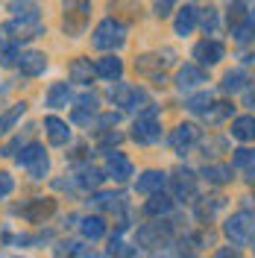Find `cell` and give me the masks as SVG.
Here are the masks:
<instances>
[{
	"instance_id": "obj_41",
	"label": "cell",
	"mask_w": 255,
	"mask_h": 258,
	"mask_svg": "<svg viewBox=\"0 0 255 258\" xmlns=\"http://www.w3.org/2000/svg\"><path fill=\"white\" fill-rule=\"evenodd\" d=\"M117 120H120V114H117V112L103 114V117H100V129H103V132H109V126H117Z\"/></svg>"
},
{
	"instance_id": "obj_31",
	"label": "cell",
	"mask_w": 255,
	"mask_h": 258,
	"mask_svg": "<svg viewBox=\"0 0 255 258\" xmlns=\"http://www.w3.org/2000/svg\"><path fill=\"white\" fill-rule=\"evenodd\" d=\"M24 114H27V103H15L9 112L0 114V138H3V135H6V132H9L12 126H15V123L21 120V117H24Z\"/></svg>"
},
{
	"instance_id": "obj_18",
	"label": "cell",
	"mask_w": 255,
	"mask_h": 258,
	"mask_svg": "<svg viewBox=\"0 0 255 258\" xmlns=\"http://www.w3.org/2000/svg\"><path fill=\"white\" fill-rule=\"evenodd\" d=\"M88 206L97 211H120L123 209V194L117 191H97L91 200H88Z\"/></svg>"
},
{
	"instance_id": "obj_32",
	"label": "cell",
	"mask_w": 255,
	"mask_h": 258,
	"mask_svg": "<svg viewBox=\"0 0 255 258\" xmlns=\"http://www.w3.org/2000/svg\"><path fill=\"white\" fill-rule=\"evenodd\" d=\"M185 109L191 114H206L208 117V112H211V91H200V94L188 97L185 100Z\"/></svg>"
},
{
	"instance_id": "obj_44",
	"label": "cell",
	"mask_w": 255,
	"mask_h": 258,
	"mask_svg": "<svg viewBox=\"0 0 255 258\" xmlns=\"http://www.w3.org/2000/svg\"><path fill=\"white\" fill-rule=\"evenodd\" d=\"M109 252H112V255H123V243L117 241V238H112V243H109Z\"/></svg>"
},
{
	"instance_id": "obj_3",
	"label": "cell",
	"mask_w": 255,
	"mask_h": 258,
	"mask_svg": "<svg viewBox=\"0 0 255 258\" xmlns=\"http://www.w3.org/2000/svg\"><path fill=\"white\" fill-rule=\"evenodd\" d=\"M109 100L120 109H129V112H141L147 106H153L144 88H135V85H126V82H114L109 88Z\"/></svg>"
},
{
	"instance_id": "obj_33",
	"label": "cell",
	"mask_w": 255,
	"mask_h": 258,
	"mask_svg": "<svg viewBox=\"0 0 255 258\" xmlns=\"http://www.w3.org/2000/svg\"><path fill=\"white\" fill-rule=\"evenodd\" d=\"M9 9L15 12V18H24V21H41V18H38V6L30 3V0H12Z\"/></svg>"
},
{
	"instance_id": "obj_50",
	"label": "cell",
	"mask_w": 255,
	"mask_h": 258,
	"mask_svg": "<svg viewBox=\"0 0 255 258\" xmlns=\"http://www.w3.org/2000/svg\"><path fill=\"white\" fill-rule=\"evenodd\" d=\"M15 258H18V255H15Z\"/></svg>"
},
{
	"instance_id": "obj_40",
	"label": "cell",
	"mask_w": 255,
	"mask_h": 258,
	"mask_svg": "<svg viewBox=\"0 0 255 258\" xmlns=\"http://www.w3.org/2000/svg\"><path fill=\"white\" fill-rule=\"evenodd\" d=\"M173 3H176V0H156V6H153V9H156V15H159V18H167V15H170V9H173Z\"/></svg>"
},
{
	"instance_id": "obj_26",
	"label": "cell",
	"mask_w": 255,
	"mask_h": 258,
	"mask_svg": "<svg viewBox=\"0 0 255 258\" xmlns=\"http://www.w3.org/2000/svg\"><path fill=\"white\" fill-rule=\"evenodd\" d=\"M106 179V173L94 167V164H82L80 170H77V176H74V185H80V188H97L100 182Z\"/></svg>"
},
{
	"instance_id": "obj_45",
	"label": "cell",
	"mask_w": 255,
	"mask_h": 258,
	"mask_svg": "<svg viewBox=\"0 0 255 258\" xmlns=\"http://www.w3.org/2000/svg\"><path fill=\"white\" fill-rule=\"evenodd\" d=\"M246 109H255V94L252 91H246Z\"/></svg>"
},
{
	"instance_id": "obj_1",
	"label": "cell",
	"mask_w": 255,
	"mask_h": 258,
	"mask_svg": "<svg viewBox=\"0 0 255 258\" xmlns=\"http://www.w3.org/2000/svg\"><path fill=\"white\" fill-rule=\"evenodd\" d=\"M223 235L232 241V246H246L255 241V214L246 209L235 211L232 217H226Z\"/></svg>"
},
{
	"instance_id": "obj_39",
	"label": "cell",
	"mask_w": 255,
	"mask_h": 258,
	"mask_svg": "<svg viewBox=\"0 0 255 258\" xmlns=\"http://www.w3.org/2000/svg\"><path fill=\"white\" fill-rule=\"evenodd\" d=\"M12 191H15V179L9 176L6 170H0V200H6Z\"/></svg>"
},
{
	"instance_id": "obj_24",
	"label": "cell",
	"mask_w": 255,
	"mask_h": 258,
	"mask_svg": "<svg viewBox=\"0 0 255 258\" xmlns=\"http://www.w3.org/2000/svg\"><path fill=\"white\" fill-rule=\"evenodd\" d=\"M80 232H82V238H85V241H100V238H106V220H103L100 214L82 217Z\"/></svg>"
},
{
	"instance_id": "obj_14",
	"label": "cell",
	"mask_w": 255,
	"mask_h": 258,
	"mask_svg": "<svg viewBox=\"0 0 255 258\" xmlns=\"http://www.w3.org/2000/svg\"><path fill=\"white\" fill-rule=\"evenodd\" d=\"M197 27H200V9H197V6H185V9H179V15H176V21H173L176 35L185 38V35H191Z\"/></svg>"
},
{
	"instance_id": "obj_34",
	"label": "cell",
	"mask_w": 255,
	"mask_h": 258,
	"mask_svg": "<svg viewBox=\"0 0 255 258\" xmlns=\"http://www.w3.org/2000/svg\"><path fill=\"white\" fill-rule=\"evenodd\" d=\"M200 27L206 30V35H214V32L220 30V12L217 9H200Z\"/></svg>"
},
{
	"instance_id": "obj_5",
	"label": "cell",
	"mask_w": 255,
	"mask_h": 258,
	"mask_svg": "<svg viewBox=\"0 0 255 258\" xmlns=\"http://www.w3.org/2000/svg\"><path fill=\"white\" fill-rule=\"evenodd\" d=\"M88 12H91V0H65V32L77 35L85 30Z\"/></svg>"
},
{
	"instance_id": "obj_29",
	"label": "cell",
	"mask_w": 255,
	"mask_h": 258,
	"mask_svg": "<svg viewBox=\"0 0 255 258\" xmlns=\"http://www.w3.org/2000/svg\"><path fill=\"white\" fill-rule=\"evenodd\" d=\"M220 88H223L226 94H238V91H243V88H246V71H240V68H235V71H226Z\"/></svg>"
},
{
	"instance_id": "obj_21",
	"label": "cell",
	"mask_w": 255,
	"mask_h": 258,
	"mask_svg": "<svg viewBox=\"0 0 255 258\" xmlns=\"http://www.w3.org/2000/svg\"><path fill=\"white\" fill-rule=\"evenodd\" d=\"M206 82V71L200 68V64H185V68H179V74H176V85L185 91V88H197V85H203Z\"/></svg>"
},
{
	"instance_id": "obj_16",
	"label": "cell",
	"mask_w": 255,
	"mask_h": 258,
	"mask_svg": "<svg viewBox=\"0 0 255 258\" xmlns=\"http://www.w3.org/2000/svg\"><path fill=\"white\" fill-rule=\"evenodd\" d=\"M94 71H97V77H103V80L120 82V77H123V59H117V56H103V59H97Z\"/></svg>"
},
{
	"instance_id": "obj_4",
	"label": "cell",
	"mask_w": 255,
	"mask_h": 258,
	"mask_svg": "<svg viewBox=\"0 0 255 258\" xmlns=\"http://www.w3.org/2000/svg\"><path fill=\"white\" fill-rule=\"evenodd\" d=\"M18 164H21L32 179H44L50 173V159H47V153H44L41 144H27L24 147L21 156H18Z\"/></svg>"
},
{
	"instance_id": "obj_36",
	"label": "cell",
	"mask_w": 255,
	"mask_h": 258,
	"mask_svg": "<svg viewBox=\"0 0 255 258\" xmlns=\"http://www.w3.org/2000/svg\"><path fill=\"white\" fill-rule=\"evenodd\" d=\"M211 109H214V114L208 117L211 123H220V120H226L229 114L235 112V106H232V103H217V106H211Z\"/></svg>"
},
{
	"instance_id": "obj_23",
	"label": "cell",
	"mask_w": 255,
	"mask_h": 258,
	"mask_svg": "<svg viewBox=\"0 0 255 258\" xmlns=\"http://www.w3.org/2000/svg\"><path fill=\"white\" fill-rule=\"evenodd\" d=\"M232 138H238V141H255V117L252 114H240V117H235L232 120Z\"/></svg>"
},
{
	"instance_id": "obj_35",
	"label": "cell",
	"mask_w": 255,
	"mask_h": 258,
	"mask_svg": "<svg viewBox=\"0 0 255 258\" xmlns=\"http://www.w3.org/2000/svg\"><path fill=\"white\" fill-rule=\"evenodd\" d=\"M85 249H82L80 241H68V243H59V249H56V258H74V255H82Z\"/></svg>"
},
{
	"instance_id": "obj_27",
	"label": "cell",
	"mask_w": 255,
	"mask_h": 258,
	"mask_svg": "<svg viewBox=\"0 0 255 258\" xmlns=\"http://www.w3.org/2000/svg\"><path fill=\"white\" fill-rule=\"evenodd\" d=\"M232 167H235V170H243L249 179H255V150L252 147H240V150H235Z\"/></svg>"
},
{
	"instance_id": "obj_46",
	"label": "cell",
	"mask_w": 255,
	"mask_h": 258,
	"mask_svg": "<svg viewBox=\"0 0 255 258\" xmlns=\"http://www.w3.org/2000/svg\"><path fill=\"white\" fill-rule=\"evenodd\" d=\"M80 258H106V255H100V252H82Z\"/></svg>"
},
{
	"instance_id": "obj_7",
	"label": "cell",
	"mask_w": 255,
	"mask_h": 258,
	"mask_svg": "<svg viewBox=\"0 0 255 258\" xmlns=\"http://www.w3.org/2000/svg\"><path fill=\"white\" fill-rule=\"evenodd\" d=\"M223 56H226V47H223V41H217V38H203V41L194 47V59H197V64H208V68H214Z\"/></svg>"
},
{
	"instance_id": "obj_47",
	"label": "cell",
	"mask_w": 255,
	"mask_h": 258,
	"mask_svg": "<svg viewBox=\"0 0 255 258\" xmlns=\"http://www.w3.org/2000/svg\"><path fill=\"white\" fill-rule=\"evenodd\" d=\"M249 27H252V35H255V9L249 12Z\"/></svg>"
},
{
	"instance_id": "obj_9",
	"label": "cell",
	"mask_w": 255,
	"mask_h": 258,
	"mask_svg": "<svg viewBox=\"0 0 255 258\" xmlns=\"http://www.w3.org/2000/svg\"><path fill=\"white\" fill-rule=\"evenodd\" d=\"M97 106H100V97L94 91H85L82 97H77V106H74V120L80 123V126H88L91 123V117L97 114Z\"/></svg>"
},
{
	"instance_id": "obj_17",
	"label": "cell",
	"mask_w": 255,
	"mask_h": 258,
	"mask_svg": "<svg viewBox=\"0 0 255 258\" xmlns=\"http://www.w3.org/2000/svg\"><path fill=\"white\" fill-rule=\"evenodd\" d=\"M53 209H56V203H53V200L35 197L30 206H24V209H21V214H24V217H27L30 223H41L44 217H50V214H53Z\"/></svg>"
},
{
	"instance_id": "obj_37",
	"label": "cell",
	"mask_w": 255,
	"mask_h": 258,
	"mask_svg": "<svg viewBox=\"0 0 255 258\" xmlns=\"http://www.w3.org/2000/svg\"><path fill=\"white\" fill-rule=\"evenodd\" d=\"M18 47L9 41V44H0V64H12V62H18Z\"/></svg>"
},
{
	"instance_id": "obj_2",
	"label": "cell",
	"mask_w": 255,
	"mask_h": 258,
	"mask_svg": "<svg viewBox=\"0 0 255 258\" xmlns=\"http://www.w3.org/2000/svg\"><path fill=\"white\" fill-rule=\"evenodd\" d=\"M91 44L97 50H117L126 44V24L114 21V18H106L97 24V30L91 32Z\"/></svg>"
},
{
	"instance_id": "obj_6",
	"label": "cell",
	"mask_w": 255,
	"mask_h": 258,
	"mask_svg": "<svg viewBox=\"0 0 255 258\" xmlns=\"http://www.w3.org/2000/svg\"><path fill=\"white\" fill-rule=\"evenodd\" d=\"M132 141L135 144H159L161 141V123L156 120V114H138V120L132 123Z\"/></svg>"
},
{
	"instance_id": "obj_20",
	"label": "cell",
	"mask_w": 255,
	"mask_h": 258,
	"mask_svg": "<svg viewBox=\"0 0 255 258\" xmlns=\"http://www.w3.org/2000/svg\"><path fill=\"white\" fill-rule=\"evenodd\" d=\"M170 182H173V191L179 200H188V197H194L197 194V176H194L191 170H176V176H170Z\"/></svg>"
},
{
	"instance_id": "obj_48",
	"label": "cell",
	"mask_w": 255,
	"mask_h": 258,
	"mask_svg": "<svg viewBox=\"0 0 255 258\" xmlns=\"http://www.w3.org/2000/svg\"><path fill=\"white\" fill-rule=\"evenodd\" d=\"M252 252H255V246H252Z\"/></svg>"
},
{
	"instance_id": "obj_8",
	"label": "cell",
	"mask_w": 255,
	"mask_h": 258,
	"mask_svg": "<svg viewBox=\"0 0 255 258\" xmlns=\"http://www.w3.org/2000/svg\"><path fill=\"white\" fill-rule=\"evenodd\" d=\"M106 176L114 179V182H126L129 176H135V167H132V161L123 153H109V159H106Z\"/></svg>"
},
{
	"instance_id": "obj_30",
	"label": "cell",
	"mask_w": 255,
	"mask_h": 258,
	"mask_svg": "<svg viewBox=\"0 0 255 258\" xmlns=\"http://www.w3.org/2000/svg\"><path fill=\"white\" fill-rule=\"evenodd\" d=\"M164 238H167V226H161V223L141 226V229H138V241H141V246H156V243L164 241Z\"/></svg>"
},
{
	"instance_id": "obj_38",
	"label": "cell",
	"mask_w": 255,
	"mask_h": 258,
	"mask_svg": "<svg viewBox=\"0 0 255 258\" xmlns=\"http://www.w3.org/2000/svg\"><path fill=\"white\" fill-rule=\"evenodd\" d=\"M220 209H223V197H214V203H211V206H208V203H203L197 214H200V217H208V220H211V217H214V214H217Z\"/></svg>"
},
{
	"instance_id": "obj_15",
	"label": "cell",
	"mask_w": 255,
	"mask_h": 258,
	"mask_svg": "<svg viewBox=\"0 0 255 258\" xmlns=\"http://www.w3.org/2000/svg\"><path fill=\"white\" fill-rule=\"evenodd\" d=\"M6 32H9L12 38H35V35H41V32H44V27H41V21L12 18V21L6 24Z\"/></svg>"
},
{
	"instance_id": "obj_25",
	"label": "cell",
	"mask_w": 255,
	"mask_h": 258,
	"mask_svg": "<svg viewBox=\"0 0 255 258\" xmlns=\"http://www.w3.org/2000/svg\"><path fill=\"white\" fill-rule=\"evenodd\" d=\"M203 176L211 185H229L235 179V167L232 164H208V167H203Z\"/></svg>"
},
{
	"instance_id": "obj_13",
	"label": "cell",
	"mask_w": 255,
	"mask_h": 258,
	"mask_svg": "<svg viewBox=\"0 0 255 258\" xmlns=\"http://www.w3.org/2000/svg\"><path fill=\"white\" fill-rule=\"evenodd\" d=\"M44 132H47V138L53 147H65L71 141V126L65 123L62 117H56V114L44 117Z\"/></svg>"
},
{
	"instance_id": "obj_12",
	"label": "cell",
	"mask_w": 255,
	"mask_h": 258,
	"mask_svg": "<svg viewBox=\"0 0 255 258\" xmlns=\"http://www.w3.org/2000/svg\"><path fill=\"white\" fill-rule=\"evenodd\" d=\"M167 182H170V176L164 170H144L141 176H138V182H135V191L138 194H159Z\"/></svg>"
},
{
	"instance_id": "obj_43",
	"label": "cell",
	"mask_w": 255,
	"mask_h": 258,
	"mask_svg": "<svg viewBox=\"0 0 255 258\" xmlns=\"http://www.w3.org/2000/svg\"><path fill=\"white\" fill-rule=\"evenodd\" d=\"M214 258H240V252L235 249V246H223V249L214 252Z\"/></svg>"
},
{
	"instance_id": "obj_28",
	"label": "cell",
	"mask_w": 255,
	"mask_h": 258,
	"mask_svg": "<svg viewBox=\"0 0 255 258\" xmlns=\"http://www.w3.org/2000/svg\"><path fill=\"white\" fill-rule=\"evenodd\" d=\"M170 209H173V200L164 197V194H153L150 203H144V214L147 217H164V214H170Z\"/></svg>"
},
{
	"instance_id": "obj_42",
	"label": "cell",
	"mask_w": 255,
	"mask_h": 258,
	"mask_svg": "<svg viewBox=\"0 0 255 258\" xmlns=\"http://www.w3.org/2000/svg\"><path fill=\"white\" fill-rule=\"evenodd\" d=\"M114 144H120V135L117 132H103V138H100V147H114Z\"/></svg>"
},
{
	"instance_id": "obj_10",
	"label": "cell",
	"mask_w": 255,
	"mask_h": 258,
	"mask_svg": "<svg viewBox=\"0 0 255 258\" xmlns=\"http://www.w3.org/2000/svg\"><path fill=\"white\" fill-rule=\"evenodd\" d=\"M18 68H21L24 77H41L47 71V56L41 50H27V53L18 56Z\"/></svg>"
},
{
	"instance_id": "obj_19",
	"label": "cell",
	"mask_w": 255,
	"mask_h": 258,
	"mask_svg": "<svg viewBox=\"0 0 255 258\" xmlns=\"http://www.w3.org/2000/svg\"><path fill=\"white\" fill-rule=\"evenodd\" d=\"M71 100H74V94H71V85H68V82H53V85L47 88L44 106H47V109H65Z\"/></svg>"
},
{
	"instance_id": "obj_22",
	"label": "cell",
	"mask_w": 255,
	"mask_h": 258,
	"mask_svg": "<svg viewBox=\"0 0 255 258\" xmlns=\"http://www.w3.org/2000/svg\"><path fill=\"white\" fill-rule=\"evenodd\" d=\"M94 74L97 71H94V64H91V59H74V62L68 64V77H71V82L88 85Z\"/></svg>"
},
{
	"instance_id": "obj_11",
	"label": "cell",
	"mask_w": 255,
	"mask_h": 258,
	"mask_svg": "<svg viewBox=\"0 0 255 258\" xmlns=\"http://www.w3.org/2000/svg\"><path fill=\"white\" fill-rule=\"evenodd\" d=\"M197 141H200V126H194V123H179V126L170 132V147L179 150L182 156H185V150L194 147Z\"/></svg>"
},
{
	"instance_id": "obj_49",
	"label": "cell",
	"mask_w": 255,
	"mask_h": 258,
	"mask_svg": "<svg viewBox=\"0 0 255 258\" xmlns=\"http://www.w3.org/2000/svg\"><path fill=\"white\" fill-rule=\"evenodd\" d=\"M156 258H161V255H156Z\"/></svg>"
}]
</instances>
